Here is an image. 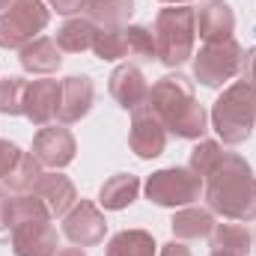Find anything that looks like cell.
Listing matches in <instances>:
<instances>
[{"label":"cell","instance_id":"6da1fadb","mask_svg":"<svg viewBox=\"0 0 256 256\" xmlns=\"http://www.w3.org/2000/svg\"><path fill=\"white\" fill-rule=\"evenodd\" d=\"M202 194L208 208L226 220L248 224L256 218V176L250 164L236 152H224L218 167L202 179Z\"/></svg>","mask_w":256,"mask_h":256},{"label":"cell","instance_id":"7a4b0ae2","mask_svg":"<svg viewBox=\"0 0 256 256\" xmlns=\"http://www.w3.org/2000/svg\"><path fill=\"white\" fill-rule=\"evenodd\" d=\"M149 108L158 114L167 134L182 140H200L206 134V108L194 96V84L185 74H167L149 90Z\"/></svg>","mask_w":256,"mask_h":256},{"label":"cell","instance_id":"3957f363","mask_svg":"<svg viewBox=\"0 0 256 256\" xmlns=\"http://www.w3.org/2000/svg\"><path fill=\"white\" fill-rule=\"evenodd\" d=\"M256 126V86H250L244 78L230 84L224 96L212 104V128L226 146L244 143Z\"/></svg>","mask_w":256,"mask_h":256},{"label":"cell","instance_id":"277c9868","mask_svg":"<svg viewBox=\"0 0 256 256\" xmlns=\"http://www.w3.org/2000/svg\"><path fill=\"white\" fill-rule=\"evenodd\" d=\"M155 57L164 66L176 68L185 60L194 57V39H196V12L194 6L182 3V6H167L158 12L155 27Z\"/></svg>","mask_w":256,"mask_h":256},{"label":"cell","instance_id":"5b68a950","mask_svg":"<svg viewBox=\"0 0 256 256\" xmlns=\"http://www.w3.org/2000/svg\"><path fill=\"white\" fill-rule=\"evenodd\" d=\"M200 194H202V176H196L191 167H164L146 179L149 202L164 206V208L194 206L200 200Z\"/></svg>","mask_w":256,"mask_h":256},{"label":"cell","instance_id":"8992f818","mask_svg":"<svg viewBox=\"0 0 256 256\" xmlns=\"http://www.w3.org/2000/svg\"><path fill=\"white\" fill-rule=\"evenodd\" d=\"M242 68H244V48L236 39L208 42L194 57V78L202 86H208V90L224 86L226 80H232L236 74H242Z\"/></svg>","mask_w":256,"mask_h":256},{"label":"cell","instance_id":"52a82bcc","mask_svg":"<svg viewBox=\"0 0 256 256\" xmlns=\"http://www.w3.org/2000/svg\"><path fill=\"white\" fill-rule=\"evenodd\" d=\"M51 12L42 0H12L0 12V48H24L48 27Z\"/></svg>","mask_w":256,"mask_h":256},{"label":"cell","instance_id":"ba28073f","mask_svg":"<svg viewBox=\"0 0 256 256\" xmlns=\"http://www.w3.org/2000/svg\"><path fill=\"white\" fill-rule=\"evenodd\" d=\"M63 236L78 248H96L108 236V220H104V214L98 212L96 202L78 200L72 206V212L63 218Z\"/></svg>","mask_w":256,"mask_h":256},{"label":"cell","instance_id":"9c48e42d","mask_svg":"<svg viewBox=\"0 0 256 256\" xmlns=\"http://www.w3.org/2000/svg\"><path fill=\"white\" fill-rule=\"evenodd\" d=\"M15 256H57V230L51 218H30L9 226Z\"/></svg>","mask_w":256,"mask_h":256},{"label":"cell","instance_id":"30bf717a","mask_svg":"<svg viewBox=\"0 0 256 256\" xmlns=\"http://www.w3.org/2000/svg\"><path fill=\"white\" fill-rule=\"evenodd\" d=\"M128 143H131V152L143 161L149 158H158L167 146V128L158 120V114L146 104H140L137 110H131V131H128Z\"/></svg>","mask_w":256,"mask_h":256},{"label":"cell","instance_id":"8fae6325","mask_svg":"<svg viewBox=\"0 0 256 256\" xmlns=\"http://www.w3.org/2000/svg\"><path fill=\"white\" fill-rule=\"evenodd\" d=\"M74 152H78L74 134L66 126H45L33 137V158L42 167H54V170L68 167L74 161Z\"/></svg>","mask_w":256,"mask_h":256},{"label":"cell","instance_id":"7c38bea8","mask_svg":"<svg viewBox=\"0 0 256 256\" xmlns=\"http://www.w3.org/2000/svg\"><path fill=\"white\" fill-rule=\"evenodd\" d=\"M60 110H57V120L60 126H72L78 120H84L90 110H92V102H96V86L86 74H68L66 80H60Z\"/></svg>","mask_w":256,"mask_h":256},{"label":"cell","instance_id":"4fadbf2b","mask_svg":"<svg viewBox=\"0 0 256 256\" xmlns=\"http://www.w3.org/2000/svg\"><path fill=\"white\" fill-rule=\"evenodd\" d=\"M60 90H63L60 80H51V78L30 80L27 84V98H24V116L39 128H45L51 120H57Z\"/></svg>","mask_w":256,"mask_h":256},{"label":"cell","instance_id":"5bb4252c","mask_svg":"<svg viewBox=\"0 0 256 256\" xmlns=\"http://www.w3.org/2000/svg\"><path fill=\"white\" fill-rule=\"evenodd\" d=\"M110 96L116 98V104L122 110H137L140 104H146L149 98V84L143 78V72L134 63H122L114 68L110 74Z\"/></svg>","mask_w":256,"mask_h":256},{"label":"cell","instance_id":"9a60e30c","mask_svg":"<svg viewBox=\"0 0 256 256\" xmlns=\"http://www.w3.org/2000/svg\"><path fill=\"white\" fill-rule=\"evenodd\" d=\"M232 30H236V12L230 3L224 0H208L200 12H196V33L200 39L208 45V42H224V39H232Z\"/></svg>","mask_w":256,"mask_h":256},{"label":"cell","instance_id":"2e32d148","mask_svg":"<svg viewBox=\"0 0 256 256\" xmlns=\"http://www.w3.org/2000/svg\"><path fill=\"white\" fill-rule=\"evenodd\" d=\"M33 194L48 206L51 218H66L72 212V206L78 202V191H74V182L63 176V173H42L39 185L33 188Z\"/></svg>","mask_w":256,"mask_h":256},{"label":"cell","instance_id":"e0dca14e","mask_svg":"<svg viewBox=\"0 0 256 256\" xmlns=\"http://www.w3.org/2000/svg\"><path fill=\"white\" fill-rule=\"evenodd\" d=\"M18 60L24 66V72H33V74H51V72H57V68L63 66V57H60L57 42H54V39H45V36L27 42V45L21 48Z\"/></svg>","mask_w":256,"mask_h":256},{"label":"cell","instance_id":"ac0fdd59","mask_svg":"<svg viewBox=\"0 0 256 256\" xmlns=\"http://www.w3.org/2000/svg\"><path fill=\"white\" fill-rule=\"evenodd\" d=\"M170 226H173L176 238H185V242L188 238H206L214 230V212L212 208H200V206H185V208H179L173 214Z\"/></svg>","mask_w":256,"mask_h":256},{"label":"cell","instance_id":"d6986e66","mask_svg":"<svg viewBox=\"0 0 256 256\" xmlns=\"http://www.w3.org/2000/svg\"><path fill=\"white\" fill-rule=\"evenodd\" d=\"M137 194H140V179L131 176V173H116V176H110L102 185L98 202L104 208H110V212H122V208H128L137 200Z\"/></svg>","mask_w":256,"mask_h":256},{"label":"cell","instance_id":"ffe728a7","mask_svg":"<svg viewBox=\"0 0 256 256\" xmlns=\"http://www.w3.org/2000/svg\"><path fill=\"white\" fill-rule=\"evenodd\" d=\"M254 248V238L248 226L242 224H214L212 230V250L226 256H248Z\"/></svg>","mask_w":256,"mask_h":256},{"label":"cell","instance_id":"44dd1931","mask_svg":"<svg viewBox=\"0 0 256 256\" xmlns=\"http://www.w3.org/2000/svg\"><path fill=\"white\" fill-rule=\"evenodd\" d=\"M84 12L96 27H126L134 15V0H86Z\"/></svg>","mask_w":256,"mask_h":256},{"label":"cell","instance_id":"7402d4cb","mask_svg":"<svg viewBox=\"0 0 256 256\" xmlns=\"http://www.w3.org/2000/svg\"><path fill=\"white\" fill-rule=\"evenodd\" d=\"M155 254H158V244H155L152 232H146V230H122L104 248V256H155Z\"/></svg>","mask_w":256,"mask_h":256},{"label":"cell","instance_id":"603a6c76","mask_svg":"<svg viewBox=\"0 0 256 256\" xmlns=\"http://www.w3.org/2000/svg\"><path fill=\"white\" fill-rule=\"evenodd\" d=\"M42 164L30 155V152H21L18 155V161H15V167L9 170V176L3 179V185H6V191L12 194H33V188L39 185V179H42Z\"/></svg>","mask_w":256,"mask_h":256},{"label":"cell","instance_id":"cb8c5ba5","mask_svg":"<svg viewBox=\"0 0 256 256\" xmlns=\"http://www.w3.org/2000/svg\"><path fill=\"white\" fill-rule=\"evenodd\" d=\"M92 33H96V24L90 18H72L57 30V48L68 54H80L92 48Z\"/></svg>","mask_w":256,"mask_h":256},{"label":"cell","instance_id":"d4e9b609","mask_svg":"<svg viewBox=\"0 0 256 256\" xmlns=\"http://www.w3.org/2000/svg\"><path fill=\"white\" fill-rule=\"evenodd\" d=\"M92 51L104 63L126 57V27H96V33H92Z\"/></svg>","mask_w":256,"mask_h":256},{"label":"cell","instance_id":"484cf974","mask_svg":"<svg viewBox=\"0 0 256 256\" xmlns=\"http://www.w3.org/2000/svg\"><path fill=\"white\" fill-rule=\"evenodd\" d=\"M27 84H30V80L15 78V74L0 78V114H6V116H21V114H24Z\"/></svg>","mask_w":256,"mask_h":256},{"label":"cell","instance_id":"4316f807","mask_svg":"<svg viewBox=\"0 0 256 256\" xmlns=\"http://www.w3.org/2000/svg\"><path fill=\"white\" fill-rule=\"evenodd\" d=\"M126 57H134V60H152L155 57V36L146 27L126 24Z\"/></svg>","mask_w":256,"mask_h":256},{"label":"cell","instance_id":"83f0119b","mask_svg":"<svg viewBox=\"0 0 256 256\" xmlns=\"http://www.w3.org/2000/svg\"><path fill=\"white\" fill-rule=\"evenodd\" d=\"M224 146L218 143V140H200L196 146H194V152H191V170L196 173V176H208L214 167H218V161L224 158Z\"/></svg>","mask_w":256,"mask_h":256},{"label":"cell","instance_id":"f1b7e54d","mask_svg":"<svg viewBox=\"0 0 256 256\" xmlns=\"http://www.w3.org/2000/svg\"><path fill=\"white\" fill-rule=\"evenodd\" d=\"M18 155H21V149H18L15 143H9V140H0V179H6V176H9V170L15 167Z\"/></svg>","mask_w":256,"mask_h":256},{"label":"cell","instance_id":"f546056e","mask_svg":"<svg viewBox=\"0 0 256 256\" xmlns=\"http://www.w3.org/2000/svg\"><path fill=\"white\" fill-rule=\"evenodd\" d=\"M51 9H57V15H74L80 9H86V0H48Z\"/></svg>","mask_w":256,"mask_h":256},{"label":"cell","instance_id":"4dcf8cb0","mask_svg":"<svg viewBox=\"0 0 256 256\" xmlns=\"http://www.w3.org/2000/svg\"><path fill=\"white\" fill-rule=\"evenodd\" d=\"M242 78H244L250 86H256V48H250V51L244 54V68H242Z\"/></svg>","mask_w":256,"mask_h":256},{"label":"cell","instance_id":"1f68e13d","mask_svg":"<svg viewBox=\"0 0 256 256\" xmlns=\"http://www.w3.org/2000/svg\"><path fill=\"white\" fill-rule=\"evenodd\" d=\"M9 206H12V196L6 188H0V232L9 230Z\"/></svg>","mask_w":256,"mask_h":256},{"label":"cell","instance_id":"d6a6232c","mask_svg":"<svg viewBox=\"0 0 256 256\" xmlns=\"http://www.w3.org/2000/svg\"><path fill=\"white\" fill-rule=\"evenodd\" d=\"M161 256H191V250L185 244H179V242H170V244L161 248Z\"/></svg>","mask_w":256,"mask_h":256},{"label":"cell","instance_id":"836d02e7","mask_svg":"<svg viewBox=\"0 0 256 256\" xmlns=\"http://www.w3.org/2000/svg\"><path fill=\"white\" fill-rule=\"evenodd\" d=\"M57 256H86V254L74 244V248H63V250H57Z\"/></svg>","mask_w":256,"mask_h":256},{"label":"cell","instance_id":"e575fe53","mask_svg":"<svg viewBox=\"0 0 256 256\" xmlns=\"http://www.w3.org/2000/svg\"><path fill=\"white\" fill-rule=\"evenodd\" d=\"M161 3H170V6H182V3H188V0H161Z\"/></svg>","mask_w":256,"mask_h":256},{"label":"cell","instance_id":"d590c367","mask_svg":"<svg viewBox=\"0 0 256 256\" xmlns=\"http://www.w3.org/2000/svg\"><path fill=\"white\" fill-rule=\"evenodd\" d=\"M9 3H12V0H0V9H9Z\"/></svg>","mask_w":256,"mask_h":256},{"label":"cell","instance_id":"8d00e7d4","mask_svg":"<svg viewBox=\"0 0 256 256\" xmlns=\"http://www.w3.org/2000/svg\"><path fill=\"white\" fill-rule=\"evenodd\" d=\"M212 256H226V254H214V250H212Z\"/></svg>","mask_w":256,"mask_h":256}]
</instances>
